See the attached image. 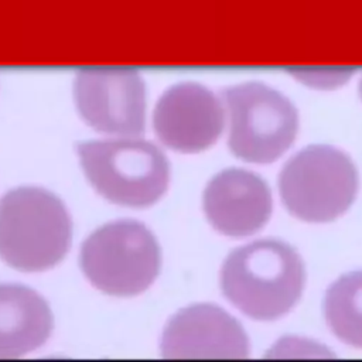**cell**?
<instances>
[{"mask_svg": "<svg viewBox=\"0 0 362 362\" xmlns=\"http://www.w3.org/2000/svg\"><path fill=\"white\" fill-rule=\"evenodd\" d=\"M304 264L293 246L260 239L232 250L221 270L223 296L250 318L270 321L288 313L301 297Z\"/></svg>", "mask_w": 362, "mask_h": 362, "instance_id": "cell-1", "label": "cell"}, {"mask_svg": "<svg viewBox=\"0 0 362 362\" xmlns=\"http://www.w3.org/2000/svg\"><path fill=\"white\" fill-rule=\"evenodd\" d=\"M72 242V221L54 192L23 185L0 198V259L35 273L58 264Z\"/></svg>", "mask_w": 362, "mask_h": 362, "instance_id": "cell-2", "label": "cell"}, {"mask_svg": "<svg viewBox=\"0 0 362 362\" xmlns=\"http://www.w3.org/2000/svg\"><path fill=\"white\" fill-rule=\"evenodd\" d=\"M76 151L88 181L113 204L150 206L168 187V160L151 141L132 137L88 140L81 141Z\"/></svg>", "mask_w": 362, "mask_h": 362, "instance_id": "cell-3", "label": "cell"}, {"mask_svg": "<svg viewBox=\"0 0 362 362\" xmlns=\"http://www.w3.org/2000/svg\"><path fill=\"white\" fill-rule=\"evenodd\" d=\"M79 266L99 291L130 297L147 290L161 269L153 232L136 219H119L93 230L81 245Z\"/></svg>", "mask_w": 362, "mask_h": 362, "instance_id": "cell-4", "label": "cell"}, {"mask_svg": "<svg viewBox=\"0 0 362 362\" xmlns=\"http://www.w3.org/2000/svg\"><path fill=\"white\" fill-rule=\"evenodd\" d=\"M279 191L291 215L305 222H329L352 205L358 192V171L344 151L313 144L284 164Z\"/></svg>", "mask_w": 362, "mask_h": 362, "instance_id": "cell-5", "label": "cell"}, {"mask_svg": "<svg viewBox=\"0 0 362 362\" xmlns=\"http://www.w3.org/2000/svg\"><path fill=\"white\" fill-rule=\"evenodd\" d=\"M229 113V148L240 160L267 164L294 141L298 116L293 103L277 90L247 82L223 92Z\"/></svg>", "mask_w": 362, "mask_h": 362, "instance_id": "cell-6", "label": "cell"}, {"mask_svg": "<svg viewBox=\"0 0 362 362\" xmlns=\"http://www.w3.org/2000/svg\"><path fill=\"white\" fill-rule=\"evenodd\" d=\"M81 117L95 130L136 137L146 130V83L132 68H83L74 81Z\"/></svg>", "mask_w": 362, "mask_h": 362, "instance_id": "cell-7", "label": "cell"}, {"mask_svg": "<svg viewBox=\"0 0 362 362\" xmlns=\"http://www.w3.org/2000/svg\"><path fill=\"white\" fill-rule=\"evenodd\" d=\"M225 113L221 100L198 82H178L158 98L153 127L161 143L175 151L198 153L221 136Z\"/></svg>", "mask_w": 362, "mask_h": 362, "instance_id": "cell-8", "label": "cell"}, {"mask_svg": "<svg viewBox=\"0 0 362 362\" xmlns=\"http://www.w3.org/2000/svg\"><path fill=\"white\" fill-rule=\"evenodd\" d=\"M160 351L168 359H242L249 355V338L223 308L201 303L178 310L167 321Z\"/></svg>", "mask_w": 362, "mask_h": 362, "instance_id": "cell-9", "label": "cell"}, {"mask_svg": "<svg viewBox=\"0 0 362 362\" xmlns=\"http://www.w3.org/2000/svg\"><path fill=\"white\" fill-rule=\"evenodd\" d=\"M209 223L222 235L243 238L256 233L272 214V192L257 174L226 168L215 174L202 195Z\"/></svg>", "mask_w": 362, "mask_h": 362, "instance_id": "cell-10", "label": "cell"}, {"mask_svg": "<svg viewBox=\"0 0 362 362\" xmlns=\"http://www.w3.org/2000/svg\"><path fill=\"white\" fill-rule=\"evenodd\" d=\"M54 315L45 298L24 284L0 283V359L21 358L47 342Z\"/></svg>", "mask_w": 362, "mask_h": 362, "instance_id": "cell-11", "label": "cell"}, {"mask_svg": "<svg viewBox=\"0 0 362 362\" xmlns=\"http://www.w3.org/2000/svg\"><path fill=\"white\" fill-rule=\"evenodd\" d=\"M322 308L332 332L345 344L362 348V270L335 280L325 293Z\"/></svg>", "mask_w": 362, "mask_h": 362, "instance_id": "cell-12", "label": "cell"}, {"mask_svg": "<svg viewBox=\"0 0 362 362\" xmlns=\"http://www.w3.org/2000/svg\"><path fill=\"white\" fill-rule=\"evenodd\" d=\"M359 93H361V98H362V81H361V85H359Z\"/></svg>", "mask_w": 362, "mask_h": 362, "instance_id": "cell-13", "label": "cell"}]
</instances>
